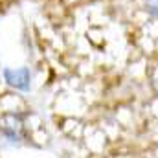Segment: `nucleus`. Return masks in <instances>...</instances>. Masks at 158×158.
Returning <instances> with one entry per match:
<instances>
[{"label": "nucleus", "mask_w": 158, "mask_h": 158, "mask_svg": "<svg viewBox=\"0 0 158 158\" xmlns=\"http://www.w3.org/2000/svg\"><path fill=\"white\" fill-rule=\"evenodd\" d=\"M0 131L6 138L17 142L24 138V125H22V118L15 116V114H6L0 119Z\"/></svg>", "instance_id": "f257e3e1"}, {"label": "nucleus", "mask_w": 158, "mask_h": 158, "mask_svg": "<svg viewBox=\"0 0 158 158\" xmlns=\"http://www.w3.org/2000/svg\"><path fill=\"white\" fill-rule=\"evenodd\" d=\"M4 79L9 86L17 88V90H30V83H31V74L28 68H6L4 70Z\"/></svg>", "instance_id": "f03ea898"}, {"label": "nucleus", "mask_w": 158, "mask_h": 158, "mask_svg": "<svg viewBox=\"0 0 158 158\" xmlns=\"http://www.w3.org/2000/svg\"><path fill=\"white\" fill-rule=\"evenodd\" d=\"M143 9L151 17L158 19V0H143Z\"/></svg>", "instance_id": "7ed1b4c3"}, {"label": "nucleus", "mask_w": 158, "mask_h": 158, "mask_svg": "<svg viewBox=\"0 0 158 158\" xmlns=\"http://www.w3.org/2000/svg\"><path fill=\"white\" fill-rule=\"evenodd\" d=\"M151 86H153V92L158 96V64L153 68V72H151Z\"/></svg>", "instance_id": "20e7f679"}]
</instances>
